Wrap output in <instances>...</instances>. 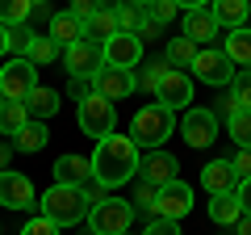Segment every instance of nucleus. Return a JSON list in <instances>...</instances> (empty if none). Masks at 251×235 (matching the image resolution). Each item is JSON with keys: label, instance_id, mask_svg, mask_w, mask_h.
Here are the masks:
<instances>
[{"label": "nucleus", "instance_id": "f257e3e1", "mask_svg": "<svg viewBox=\"0 0 251 235\" xmlns=\"http://www.w3.org/2000/svg\"><path fill=\"white\" fill-rule=\"evenodd\" d=\"M138 160L143 155H138L130 135H105L97 143V151H92V181L100 189H117L138 172Z\"/></svg>", "mask_w": 251, "mask_h": 235}, {"label": "nucleus", "instance_id": "f03ea898", "mask_svg": "<svg viewBox=\"0 0 251 235\" xmlns=\"http://www.w3.org/2000/svg\"><path fill=\"white\" fill-rule=\"evenodd\" d=\"M38 206H42V214L50 218V223H59V227L84 223V218H88V210H92L80 185H50V189L38 198Z\"/></svg>", "mask_w": 251, "mask_h": 235}, {"label": "nucleus", "instance_id": "7ed1b4c3", "mask_svg": "<svg viewBox=\"0 0 251 235\" xmlns=\"http://www.w3.org/2000/svg\"><path fill=\"white\" fill-rule=\"evenodd\" d=\"M172 126H176V114H172L168 105H159V101H151V105H143L134 114V122H130V139H134L138 151H155V147H163V139L172 135Z\"/></svg>", "mask_w": 251, "mask_h": 235}, {"label": "nucleus", "instance_id": "20e7f679", "mask_svg": "<svg viewBox=\"0 0 251 235\" xmlns=\"http://www.w3.org/2000/svg\"><path fill=\"white\" fill-rule=\"evenodd\" d=\"M130 223H134V206L122 202V198H105V202H97V206L88 210L92 235H126Z\"/></svg>", "mask_w": 251, "mask_h": 235}, {"label": "nucleus", "instance_id": "39448f33", "mask_svg": "<svg viewBox=\"0 0 251 235\" xmlns=\"http://www.w3.org/2000/svg\"><path fill=\"white\" fill-rule=\"evenodd\" d=\"M75 122H80V130L88 139H105V135H113V122H117V114H113V101H105L100 92H88V97L80 101V109H75Z\"/></svg>", "mask_w": 251, "mask_h": 235}, {"label": "nucleus", "instance_id": "423d86ee", "mask_svg": "<svg viewBox=\"0 0 251 235\" xmlns=\"http://www.w3.org/2000/svg\"><path fill=\"white\" fill-rule=\"evenodd\" d=\"M234 72H239V67L226 59L222 46H201L197 59H193V80L209 84V88H226V84L234 80Z\"/></svg>", "mask_w": 251, "mask_h": 235}, {"label": "nucleus", "instance_id": "0eeeda50", "mask_svg": "<svg viewBox=\"0 0 251 235\" xmlns=\"http://www.w3.org/2000/svg\"><path fill=\"white\" fill-rule=\"evenodd\" d=\"M38 88V67L29 59H9L0 67V97L4 101H25Z\"/></svg>", "mask_w": 251, "mask_h": 235}, {"label": "nucleus", "instance_id": "6e6552de", "mask_svg": "<svg viewBox=\"0 0 251 235\" xmlns=\"http://www.w3.org/2000/svg\"><path fill=\"white\" fill-rule=\"evenodd\" d=\"M63 67L72 72V80H92V72L105 67V46L92 42V38H80L63 51Z\"/></svg>", "mask_w": 251, "mask_h": 235}, {"label": "nucleus", "instance_id": "1a4fd4ad", "mask_svg": "<svg viewBox=\"0 0 251 235\" xmlns=\"http://www.w3.org/2000/svg\"><path fill=\"white\" fill-rule=\"evenodd\" d=\"M188 210H193V189H188L184 181H172V185H163V189H155V202H151V210H147V214H151V218H172V223H180Z\"/></svg>", "mask_w": 251, "mask_h": 235}, {"label": "nucleus", "instance_id": "9d476101", "mask_svg": "<svg viewBox=\"0 0 251 235\" xmlns=\"http://www.w3.org/2000/svg\"><path fill=\"white\" fill-rule=\"evenodd\" d=\"M180 135H184L188 147H209L218 139V114L214 109H184V118H180Z\"/></svg>", "mask_w": 251, "mask_h": 235}, {"label": "nucleus", "instance_id": "9b49d317", "mask_svg": "<svg viewBox=\"0 0 251 235\" xmlns=\"http://www.w3.org/2000/svg\"><path fill=\"white\" fill-rule=\"evenodd\" d=\"M155 97H159V105H168L172 114L176 109H188L193 105V76L180 72V67H168L159 80V88H155Z\"/></svg>", "mask_w": 251, "mask_h": 235}, {"label": "nucleus", "instance_id": "f8f14e48", "mask_svg": "<svg viewBox=\"0 0 251 235\" xmlns=\"http://www.w3.org/2000/svg\"><path fill=\"white\" fill-rule=\"evenodd\" d=\"M0 206H4V210H29V206H38L34 181L21 176V172H13V168H4V172H0Z\"/></svg>", "mask_w": 251, "mask_h": 235}, {"label": "nucleus", "instance_id": "ddd939ff", "mask_svg": "<svg viewBox=\"0 0 251 235\" xmlns=\"http://www.w3.org/2000/svg\"><path fill=\"white\" fill-rule=\"evenodd\" d=\"M134 88H138V80L126 67H97L92 72V92H100L105 101H126Z\"/></svg>", "mask_w": 251, "mask_h": 235}, {"label": "nucleus", "instance_id": "4468645a", "mask_svg": "<svg viewBox=\"0 0 251 235\" xmlns=\"http://www.w3.org/2000/svg\"><path fill=\"white\" fill-rule=\"evenodd\" d=\"M105 46V67H126V72H134L138 67V59H143V42H138V34H122L117 29L109 42H100Z\"/></svg>", "mask_w": 251, "mask_h": 235}, {"label": "nucleus", "instance_id": "2eb2a0df", "mask_svg": "<svg viewBox=\"0 0 251 235\" xmlns=\"http://www.w3.org/2000/svg\"><path fill=\"white\" fill-rule=\"evenodd\" d=\"M176 168H180L176 155H168L163 147H155L147 160H138V172H143V181H147V185H155V189H163V185L176 181Z\"/></svg>", "mask_w": 251, "mask_h": 235}, {"label": "nucleus", "instance_id": "dca6fc26", "mask_svg": "<svg viewBox=\"0 0 251 235\" xmlns=\"http://www.w3.org/2000/svg\"><path fill=\"white\" fill-rule=\"evenodd\" d=\"M50 172H54V185H88L92 181V160H84V155H59L50 164Z\"/></svg>", "mask_w": 251, "mask_h": 235}, {"label": "nucleus", "instance_id": "f3484780", "mask_svg": "<svg viewBox=\"0 0 251 235\" xmlns=\"http://www.w3.org/2000/svg\"><path fill=\"white\" fill-rule=\"evenodd\" d=\"M201 185H205L209 198H218V193H234V185H239V176H234V164L230 160H214L201 168Z\"/></svg>", "mask_w": 251, "mask_h": 235}, {"label": "nucleus", "instance_id": "a211bd4d", "mask_svg": "<svg viewBox=\"0 0 251 235\" xmlns=\"http://www.w3.org/2000/svg\"><path fill=\"white\" fill-rule=\"evenodd\" d=\"M209 13L222 29H243L251 13V0H209Z\"/></svg>", "mask_w": 251, "mask_h": 235}, {"label": "nucleus", "instance_id": "6ab92c4d", "mask_svg": "<svg viewBox=\"0 0 251 235\" xmlns=\"http://www.w3.org/2000/svg\"><path fill=\"white\" fill-rule=\"evenodd\" d=\"M222 34V26L214 21V13H209V4L205 9H193V13H184V38H193V42H209V38H218Z\"/></svg>", "mask_w": 251, "mask_h": 235}, {"label": "nucleus", "instance_id": "aec40b11", "mask_svg": "<svg viewBox=\"0 0 251 235\" xmlns=\"http://www.w3.org/2000/svg\"><path fill=\"white\" fill-rule=\"evenodd\" d=\"M46 34H50V42H54V46H63V51H67L72 42H80V38H84V21L75 17V13H54Z\"/></svg>", "mask_w": 251, "mask_h": 235}, {"label": "nucleus", "instance_id": "412c9836", "mask_svg": "<svg viewBox=\"0 0 251 235\" xmlns=\"http://www.w3.org/2000/svg\"><path fill=\"white\" fill-rule=\"evenodd\" d=\"M226 59H230L234 67H251V26L243 29H226Z\"/></svg>", "mask_w": 251, "mask_h": 235}, {"label": "nucleus", "instance_id": "4be33fe9", "mask_svg": "<svg viewBox=\"0 0 251 235\" xmlns=\"http://www.w3.org/2000/svg\"><path fill=\"white\" fill-rule=\"evenodd\" d=\"M59 105H63V101H59V92H54V88H42V84H38V88L25 97L29 118H38V122H42V118H54V114H59Z\"/></svg>", "mask_w": 251, "mask_h": 235}, {"label": "nucleus", "instance_id": "5701e85b", "mask_svg": "<svg viewBox=\"0 0 251 235\" xmlns=\"http://www.w3.org/2000/svg\"><path fill=\"white\" fill-rule=\"evenodd\" d=\"M209 218H214L218 227H234L243 218V206L234 193H218V198H209Z\"/></svg>", "mask_w": 251, "mask_h": 235}, {"label": "nucleus", "instance_id": "b1692460", "mask_svg": "<svg viewBox=\"0 0 251 235\" xmlns=\"http://www.w3.org/2000/svg\"><path fill=\"white\" fill-rule=\"evenodd\" d=\"M46 139H50V135H46V126L38 122V118H29L25 126H21L17 135H13V147H17V151H42V147H46Z\"/></svg>", "mask_w": 251, "mask_h": 235}, {"label": "nucleus", "instance_id": "393cba45", "mask_svg": "<svg viewBox=\"0 0 251 235\" xmlns=\"http://www.w3.org/2000/svg\"><path fill=\"white\" fill-rule=\"evenodd\" d=\"M197 51H201V46L193 42V38L176 34V38H172V42H168V63L184 72V67H193V59H197Z\"/></svg>", "mask_w": 251, "mask_h": 235}, {"label": "nucleus", "instance_id": "a878e982", "mask_svg": "<svg viewBox=\"0 0 251 235\" xmlns=\"http://www.w3.org/2000/svg\"><path fill=\"white\" fill-rule=\"evenodd\" d=\"M25 122H29L25 101H4V105H0V135H17Z\"/></svg>", "mask_w": 251, "mask_h": 235}, {"label": "nucleus", "instance_id": "bb28decb", "mask_svg": "<svg viewBox=\"0 0 251 235\" xmlns=\"http://www.w3.org/2000/svg\"><path fill=\"white\" fill-rule=\"evenodd\" d=\"M113 17H117V29H122V34H134V29L143 26L147 9H143V4H134V0H117V4H113Z\"/></svg>", "mask_w": 251, "mask_h": 235}, {"label": "nucleus", "instance_id": "cd10ccee", "mask_svg": "<svg viewBox=\"0 0 251 235\" xmlns=\"http://www.w3.org/2000/svg\"><path fill=\"white\" fill-rule=\"evenodd\" d=\"M25 59H29L34 67H46V63H54V59H59V46L50 42V34H34V38H29Z\"/></svg>", "mask_w": 251, "mask_h": 235}, {"label": "nucleus", "instance_id": "c85d7f7f", "mask_svg": "<svg viewBox=\"0 0 251 235\" xmlns=\"http://www.w3.org/2000/svg\"><path fill=\"white\" fill-rule=\"evenodd\" d=\"M113 34H117V17H113V9H100L97 17L84 26V38H92V42H109Z\"/></svg>", "mask_w": 251, "mask_h": 235}, {"label": "nucleus", "instance_id": "c756f323", "mask_svg": "<svg viewBox=\"0 0 251 235\" xmlns=\"http://www.w3.org/2000/svg\"><path fill=\"white\" fill-rule=\"evenodd\" d=\"M226 130H230V139L239 147H251V109H234L226 118Z\"/></svg>", "mask_w": 251, "mask_h": 235}, {"label": "nucleus", "instance_id": "7c9ffc66", "mask_svg": "<svg viewBox=\"0 0 251 235\" xmlns=\"http://www.w3.org/2000/svg\"><path fill=\"white\" fill-rule=\"evenodd\" d=\"M226 88H230V101H234L239 109H251V67H239L234 80L226 84Z\"/></svg>", "mask_w": 251, "mask_h": 235}, {"label": "nucleus", "instance_id": "2f4dec72", "mask_svg": "<svg viewBox=\"0 0 251 235\" xmlns=\"http://www.w3.org/2000/svg\"><path fill=\"white\" fill-rule=\"evenodd\" d=\"M29 13H34L29 0H0V21H4V26H25Z\"/></svg>", "mask_w": 251, "mask_h": 235}, {"label": "nucleus", "instance_id": "473e14b6", "mask_svg": "<svg viewBox=\"0 0 251 235\" xmlns=\"http://www.w3.org/2000/svg\"><path fill=\"white\" fill-rule=\"evenodd\" d=\"M29 29L25 26H9V55L13 59H25V51H29Z\"/></svg>", "mask_w": 251, "mask_h": 235}, {"label": "nucleus", "instance_id": "72a5a7b5", "mask_svg": "<svg viewBox=\"0 0 251 235\" xmlns=\"http://www.w3.org/2000/svg\"><path fill=\"white\" fill-rule=\"evenodd\" d=\"M176 13H180V9H176V0H151V4H147V17L159 21V26H168Z\"/></svg>", "mask_w": 251, "mask_h": 235}, {"label": "nucleus", "instance_id": "f704fd0d", "mask_svg": "<svg viewBox=\"0 0 251 235\" xmlns=\"http://www.w3.org/2000/svg\"><path fill=\"white\" fill-rule=\"evenodd\" d=\"M21 235H59V223H50L46 214H38V218H29V223L21 227Z\"/></svg>", "mask_w": 251, "mask_h": 235}, {"label": "nucleus", "instance_id": "c9c22d12", "mask_svg": "<svg viewBox=\"0 0 251 235\" xmlns=\"http://www.w3.org/2000/svg\"><path fill=\"white\" fill-rule=\"evenodd\" d=\"M168 67H172V63H151V67H147L143 76H138V84H143L147 92H155V88H159V80H163V72H168Z\"/></svg>", "mask_w": 251, "mask_h": 235}, {"label": "nucleus", "instance_id": "e433bc0d", "mask_svg": "<svg viewBox=\"0 0 251 235\" xmlns=\"http://www.w3.org/2000/svg\"><path fill=\"white\" fill-rule=\"evenodd\" d=\"M67 13H75V17H80L84 26H88V21L100 13V0H72V9H67Z\"/></svg>", "mask_w": 251, "mask_h": 235}, {"label": "nucleus", "instance_id": "4c0bfd02", "mask_svg": "<svg viewBox=\"0 0 251 235\" xmlns=\"http://www.w3.org/2000/svg\"><path fill=\"white\" fill-rule=\"evenodd\" d=\"M234 176H239V181H247L251 176V147H239V155H234Z\"/></svg>", "mask_w": 251, "mask_h": 235}, {"label": "nucleus", "instance_id": "58836bf2", "mask_svg": "<svg viewBox=\"0 0 251 235\" xmlns=\"http://www.w3.org/2000/svg\"><path fill=\"white\" fill-rule=\"evenodd\" d=\"M147 235H180V223H172V218H151Z\"/></svg>", "mask_w": 251, "mask_h": 235}, {"label": "nucleus", "instance_id": "ea45409f", "mask_svg": "<svg viewBox=\"0 0 251 235\" xmlns=\"http://www.w3.org/2000/svg\"><path fill=\"white\" fill-rule=\"evenodd\" d=\"M159 29H163L159 21H151V17H143V26H138L134 34H138V42H155V38H159Z\"/></svg>", "mask_w": 251, "mask_h": 235}, {"label": "nucleus", "instance_id": "a19ab883", "mask_svg": "<svg viewBox=\"0 0 251 235\" xmlns=\"http://www.w3.org/2000/svg\"><path fill=\"white\" fill-rule=\"evenodd\" d=\"M234 198H239L243 214H251V176H247V181H239V185H234Z\"/></svg>", "mask_w": 251, "mask_h": 235}, {"label": "nucleus", "instance_id": "79ce46f5", "mask_svg": "<svg viewBox=\"0 0 251 235\" xmlns=\"http://www.w3.org/2000/svg\"><path fill=\"white\" fill-rule=\"evenodd\" d=\"M134 202H138V206H143V210H151V202H155V185H138V193H134Z\"/></svg>", "mask_w": 251, "mask_h": 235}, {"label": "nucleus", "instance_id": "37998d69", "mask_svg": "<svg viewBox=\"0 0 251 235\" xmlns=\"http://www.w3.org/2000/svg\"><path fill=\"white\" fill-rule=\"evenodd\" d=\"M84 189V198H88V206H97V202H105V189H100L97 181H88V185H80Z\"/></svg>", "mask_w": 251, "mask_h": 235}, {"label": "nucleus", "instance_id": "c03bdc74", "mask_svg": "<svg viewBox=\"0 0 251 235\" xmlns=\"http://www.w3.org/2000/svg\"><path fill=\"white\" fill-rule=\"evenodd\" d=\"M205 4H209V0H176V9H180V13H193V9H205Z\"/></svg>", "mask_w": 251, "mask_h": 235}, {"label": "nucleus", "instance_id": "a18cd8bd", "mask_svg": "<svg viewBox=\"0 0 251 235\" xmlns=\"http://www.w3.org/2000/svg\"><path fill=\"white\" fill-rule=\"evenodd\" d=\"M234 235H251V214H243L239 223H234Z\"/></svg>", "mask_w": 251, "mask_h": 235}, {"label": "nucleus", "instance_id": "49530a36", "mask_svg": "<svg viewBox=\"0 0 251 235\" xmlns=\"http://www.w3.org/2000/svg\"><path fill=\"white\" fill-rule=\"evenodd\" d=\"M0 55H9V26L0 21Z\"/></svg>", "mask_w": 251, "mask_h": 235}, {"label": "nucleus", "instance_id": "de8ad7c7", "mask_svg": "<svg viewBox=\"0 0 251 235\" xmlns=\"http://www.w3.org/2000/svg\"><path fill=\"white\" fill-rule=\"evenodd\" d=\"M4 164H9V147H0V172H4Z\"/></svg>", "mask_w": 251, "mask_h": 235}, {"label": "nucleus", "instance_id": "09e8293b", "mask_svg": "<svg viewBox=\"0 0 251 235\" xmlns=\"http://www.w3.org/2000/svg\"><path fill=\"white\" fill-rule=\"evenodd\" d=\"M29 4H34V9H46V0H29Z\"/></svg>", "mask_w": 251, "mask_h": 235}, {"label": "nucleus", "instance_id": "8fccbe9b", "mask_svg": "<svg viewBox=\"0 0 251 235\" xmlns=\"http://www.w3.org/2000/svg\"><path fill=\"white\" fill-rule=\"evenodd\" d=\"M134 4H143V9H147V4H151V0H134Z\"/></svg>", "mask_w": 251, "mask_h": 235}, {"label": "nucleus", "instance_id": "3c124183", "mask_svg": "<svg viewBox=\"0 0 251 235\" xmlns=\"http://www.w3.org/2000/svg\"><path fill=\"white\" fill-rule=\"evenodd\" d=\"M0 105H4V97H0Z\"/></svg>", "mask_w": 251, "mask_h": 235}, {"label": "nucleus", "instance_id": "603ef678", "mask_svg": "<svg viewBox=\"0 0 251 235\" xmlns=\"http://www.w3.org/2000/svg\"><path fill=\"white\" fill-rule=\"evenodd\" d=\"M126 235H130V231H126Z\"/></svg>", "mask_w": 251, "mask_h": 235}]
</instances>
